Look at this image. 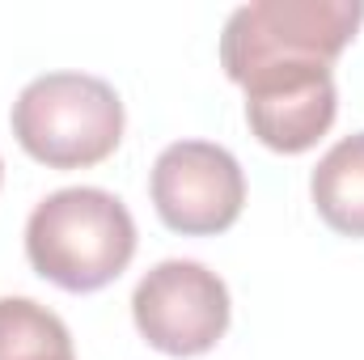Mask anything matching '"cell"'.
<instances>
[{"instance_id":"9","label":"cell","mask_w":364,"mask_h":360,"mask_svg":"<svg viewBox=\"0 0 364 360\" xmlns=\"http://www.w3.org/2000/svg\"><path fill=\"white\" fill-rule=\"evenodd\" d=\"M0 174H4V166H0Z\"/></svg>"},{"instance_id":"4","label":"cell","mask_w":364,"mask_h":360,"mask_svg":"<svg viewBox=\"0 0 364 360\" xmlns=\"http://www.w3.org/2000/svg\"><path fill=\"white\" fill-rule=\"evenodd\" d=\"M136 331L166 356H203L229 331V288L195 259H166L132 292Z\"/></svg>"},{"instance_id":"5","label":"cell","mask_w":364,"mask_h":360,"mask_svg":"<svg viewBox=\"0 0 364 360\" xmlns=\"http://www.w3.org/2000/svg\"><path fill=\"white\" fill-rule=\"evenodd\" d=\"M153 203L174 233H225L242 216L246 174L212 140H174L153 162Z\"/></svg>"},{"instance_id":"8","label":"cell","mask_w":364,"mask_h":360,"mask_svg":"<svg viewBox=\"0 0 364 360\" xmlns=\"http://www.w3.org/2000/svg\"><path fill=\"white\" fill-rule=\"evenodd\" d=\"M0 360H77L60 314L34 297H0Z\"/></svg>"},{"instance_id":"1","label":"cell","mask_w":364,"mask_h":360,"mask_svg":"<svg viewBox=\"0 0 364 360\" xmlns=\"http://www.w3.org/2000/svg\"><path fill=\"white\" fill-rule=\"evenodd\" d=\"M364 0H250L237 4L220 34V68L242 90L284 77L335 68L339 51L356 38Z\"/></svg>"},{"instance_id":"2","label":"cell","mask_w":364,"mask_h":360,"mask_svg":"<svg viewBox=\"0 0 364 360\" xmlns=\"http://www.w3.org/2000/svg\"><path fill=\"white\" fill-rule=\"evenodd\" d=\"M26 255L43 280L68 292H97L136 255L127 203L102 186L51 191L26 221Z\"/></svg>"},{"instance_id":"6","label":"cell","mask_w":364,"mask_h":360,"mask_svg":"<svg viewBox=\"0 0 364 360\" xmlns=\"http://www.w3.org/2000/svg\"><path fill=\"white\" fill-rule=\"evenodd\" d=\"M339 110L335 73H288L246 85V119L250 132L275 153H305L314 149Z\"/></svg>"},{"instance_id":"3","label":"cell","mask_w":364,"mask_h":360,"mask_svg":"<svg viewBox=\"0 0 364 360\" xmlns=\"http://www.w3.org/2000/svg\"><path fill=\"white\" fill-rule=\"evenodd\" d=\"M13 136L51 170L97 166L123 140V102L102 77L43 73L13 102Z\"/></svg>"},{"instance_id":"7","label":"cell","mask_w":364,"mask_h":360,"mask_svg":"<svg viewBox=\"0 0 364 360\" xmlns=\"http://www.w3.org/2000/svg\"><path fill=\"white\" fill-rule=\"evenodd\" d=\"M314 203L318 216L343 233V238H364V132L343 136L318 166H314Z\"/></svg>"}]
</instances>
